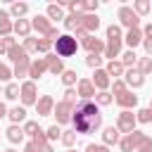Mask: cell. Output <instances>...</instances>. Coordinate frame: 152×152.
Returning a JSON list of instances; mask_svg holds the SVG:
<instances>
[{"mask_svg": "<svg viewBox=\"0 0 152 152\" xmlns=\"http://www.w3.org/2000/svg\"><path fill=\"white\" fill-rule=\"evenodd\" d=\"M64 102H69V104H74V107L78 104V95H76L74 88H66V90H64Z\"/></svg>", "mask_w": 152, "mask_h": 152, "instance_id": "cell-48", "label": "cell"}, {"mask_svg": "<svg viewBox=\"0 0 152 152\" xmlns=\"http://www.w3.org/2000/svg\"><path fill=\"white\" fill-rule=\"evenodd\" d=\"M12 26H14V21H12L10 12H7V10H0V38L10 36V33H12Z\"/></svg>", "mask_w": 152, "mask_h": 152, "instance_id": "cell-20", "label": "cell"}, {"mask_svg": "<svg viewBox=\"0 0 152 152\" xmlns=\"http://www.w3.org/2000/svg\"><path fill=\"white\" fill-rule=\"evenodd\" d=\"M12 31H14L19 38H28V36H31V21H28V19H17L14 26H12Z\"/></svg>", "mask_w": 152, "mask_h": 152, "instance_id": "cell-22", "label": "cell"}, {"mask_svg": "<svg viewBox=\"0 0 152 152\" xmlns=\"http://www.w3.org/2000/svg\"><path fill=\"white\" fill-rule=\"evenodd\" d=\"M93 100H95V104H97V107H107V104H112V102H114V95H112L109 90H100V93H95V97H93Z\"/></svg>", "mask_w": 152, "mask_h": 152, "instance_id": "cell-28", "label": "cell"}, {"mask_svg": "<svg viewBox=\"0 0 152 152\" xmlns=\"http://www.w3.org/2000/svg\"><path fill=\"white\" fill-rule=\"evenodd\" d=\"M62 83H64L66 88H74V86L78 83V74H76V69H64V74H62Z\"/></svg>", "mask_w": 152, "mask_h": 152, "instance_id": "cell-33", "label": "cell"}, {"mask_svg": "<svg viewBox=\"0 0 152 152\" xmlns=\"http://www.w3.org/2000/svg\"><path fill=\"white\" fill-rule=\"evenodd\" d=\"M116 17H119V21H121V26H126L128 31L131 28H138L140 26V17L133 12V7H119V12H116Z\"/></svg>", "mask_w": 152, "mask_h": 152, "instance_id": "cell-5", "label": "cell"}, {"mask_svg": "<svg viewBox=\"0 0 152 152\" xmlns=\"http://www.w3.org/2000/svg\"><path fill=\"white\" fill-rule=\"evenodd\" d=\"M97 0H83V14H95L97 12Z\"/></svg>", "mask_w": 152, "mask_h": 152, "instance_id": "cell-46", "label": "cell"}, {"mask_svg": "<svg viewBox=\"0 0 152 152\" xmlns=\"http://www.w3.org/2000/svg\"><path fill=\"white\" fill-rule=\"evenodd\" d=\"M52 45H55L52 40H48V38H38V52H45V55H48Z\"/></svg>", "mask_w": 152, "mask_h": 152, "instance_id": "cell-49", "label": "cell"}, {"mask_svg": "<svg viewBox=\"0 0 152 152\" xmlns=\"http://www.w3.org/2000/svg\"><path fill=\"white\" fill-rule=\"evenodd\" d=\"M45 138H48V140H59V138H62V128H59L57 124H52V126L45 131Z\"/></svg>", "mask_w": 152, "mask_h": 152, "instance_id": "cell-44", "label": "cell"}, {"mask_svg": "<svg viewBox=\"0 0 152 152\" xmlns=\"http://www.w3.org/2000/svg\"><path fill=\"white\" fill-rule=\"evenodd\" d=\"M135 71L142 74V76H147V74L152 71V57H138V62H135Z\"/></svg>", "mask_w": 152, "mask_h": 152, "instance_id": "cell-29", "label": "cell"}, {"mask_svg": "<svg viewBox=\"0 0 152 152\" xmlns=\"http://www.w3.org/2000/svg\"><path fill=\"white\" fill-rule=\"evenodd\" d=\"M45 17H48V19H57V21H59V19H64V7L52 2V5H48V14H45Z\"/></svg>", "mask_w": 152, "mask_h": 152, "instance_id": "cell-35", "label": "cell"}, {"mask_svg": "<svg viewBox=\"0 0 152 152\" xmlns=\"http://www.w3.org/2000/svg\"><path fill=\"white\" fill-rule=\"evenodd\" d=\"M5 97L7 100H17L19 97V83H7L5 86Z\"/></svg>", "mask_w": 152, "mask_h": 152, "instance_id": "cell-42", "label": "cell"}, {"mask_svg": "<svg viewBox=\"0 0 152 152\" xmlns=\"http://www.w3.org/2000/svg\"><path fill=\"white\" fill-rule=\"evenodd\" d=\"M76 95H78L81 100H93V97H95V86H93V81H90V78H78V83H76Z\"/></svg>", "mask_w": 152, "mask_h": 152, "instance_id": "cell-12", "label": "cell"}, {"mask_svg": "<svg viewBox=\"0 0 152 152\" xmlns=\"http://www.w3.org/2000/svg\"><path fill=\"white\" fill-rule=\"evenodd\" d=\"M150 12H152V2H150Z\"/></svg>", "mask_w": 152, "mask_h": 152, "instance_id": "cell-58", "label": "cell"}, {"mask_svg": "<svg viewBox=\"0 0 152 152\" xmlns=\"http://www.w3.org/2000/svg\"><path fill=\"white\" fill-rule=\"evenodd\" d=\"M107 38H121V26L109 24V26H107Z\"/></svg>", "mask_w": 152, "mask_h": 152, "instance_id": "cell-51", "label": "cell"}, {"mask_svg": "<svg viewBox=\"0 0 152 152\" xmlns=\"http://www.w3.org/2000/svg\"><path fill=\"white\" fill-rule=\"evenodd\" d=\"M43 59H45V66H48V71H50L52 76H62V74H64V62H62V57H57L55 52H48Z\"/></svg>", "mask_w": 152, "mask_h": 152, "instance_id": "cell-8", "label": "cell"}, {"mask_svg": "<svg viewBox=\"0 0 152 152\" xmlns=\"http://www.w3.org/2000/svg\"><path fill=\"white\" fill-rule=\"evenodd\" d=\"M48 71V66H45V59L43 57H38V59H31V69H28V76H31V81L36 83L43 74Z\"/></svg>", "mask_w": 152, "mask_h": 152, "instance_id": "cell-19", "label": "cell"}, {"mask_svg": "<svg viewBox=\"0 0 152 152\" xmlns=\"http://www.w3.org/2000/svg\"><path fill=\"white\" fill-rule=\"evenodd\" d=\"M121 40L124 38H107V43H104V57L109 59V62H114L116 57H121Z\"/></svg>", "mask_w": 152, "mask_h": 152, "instance_id": "cell-11", "label": "cell"}, {"mask_svg": "<svg viewBox=\"0 0 152 152\" xmlns=\"http://www.w3.org/2000/svg\"><path fill=\"white\" fill-rule=\"evenodd\" d=\"M21 152H36V147H33V142H26V145H24V150H21Z\"/></svg>", "mask_w": 152, "mask_h": 152, "instance_id": "cell-55", "label": "cell"}, {"mask_svg": "<svg viewBox=\"0 0 152 152\" xmlns=\"http://www.w3.org/2000/svg\"><path fill=\"white\" fill-rule=\"evenodd\" d=\"M10 78H12V69H10L5 62H0V81H5V83H7Z\"/></svg>", "mask_w": 152, "mask_h": 152, "instance_id": "cell-50", "label": "cell"}, {"mask_svg": "<svg viewBox=\"0 0 152 152\" xmlns=\"http://www.w3.org/2000/svg\"><path fill=\"white\" fill-rule=\"evenodd\" d=\"M21 131H24V135H31V138H33V135L40 131V126H38V121H24Z\"/></svg>", "mask_w": 152, "mask_h": 152, "instance_id": "cell-39", "label": "cell"}, {"mask_svg": "<svg viewBox=\"0 0 152 152\" xmlns=\"http://www.w3.org/2000/svg\"><path fill=\"white\" fill-rule=\"evenodd\" d=\"M142 38H152V21L145 24V28H142Z\"/></svg>", "mask_w": 152, "mask_h": 152, "instance_id": "cell-54", "label": "cell"}, {"mask_svg": "<svg viewBox=\"0 0 152 152\" xmlns=\"http://www.w3.org/2000/svg\"><path fill=\"white\" fill-rule=\"evenodd\" d=\"M31 28H36V31H38L43 38H48V36H50V31H52L55 26L50 24V19H48V17H43V14H36V17L31 19Z\"/></svg>", "mask_w": 152, "mask_h": 152, "instance_id": "cell-9", "label": "cell"}, {"mask_svg": "<svg viewBox=\"0 0 152 152\" xmlns=\"http://www.w3.org/2000/svg\"><path fill=\"white\" fill-rule=\"evenodd\" d=\"M135 121H138V124H150V121H152V107L140 109V112L135 114Z\"/></svg>", "mask_w": 152, "mask_h": 152, "instance_id": "cell-41", "label": "cell"}, {"mask_svg": "<svg viewBox=\"0 0 152 152\" xmlns=\"http://www.w3.org/2000/svg\"><path fill=\"white\" fill-rule=\"evenodd\" d=\"M135 114L131 112V109H121V114L116 116V124H114V128L119 131V133H124V135H128V133H133L135 131Z\"/></svg>", "mask_w": 152, "mask_h": 152, "instance_id": "cell-4", "label": "cell"}, {"mask_svg": "<svg viewBox=\"0 0 152 152\" xmlns=\"http://www.w3.org/2000/svg\"><path fill=\"white\" fill-rule=\"evenodd\" d=\"M31 142H33L36 152H55V150H52V145H50V140L45 138V131H43V128L31 138Z\"/></svg>", "mask_w": 152, "mask_h": 152, "instance_id": "cell-17", "label": "cell"}, {"mask_svg": "<svg viewBox=\"0 0 152 152\" xmlns=\"http://www.w3.org/2000/svg\"><path fill=\"white\" fill-rule=\"evenodd\" d=\"M90 81H93V86H95V90H97V93H100V90H107V88L112 86V78H109V74H107L102 66H100V69H95V74H93V78H90Z\"/></svg>", "mask_w": 152, "mask_h": 152, "instance_id": "cell-13", "label": "cell"}, {"mask_svg": "<svg viewBox=\"0 0 152 152\" xmlns=\"http://www.w3.org/2000/svg\"><path fill=\"white\" fill-rule=\"evenodd\" d=\"M128 88H126V83H124V78H114V83H112V95L116 97V95H121V93H126Z\"/></svg>", "mask_w": 152, "mask_h": 152, "instance_id": "cell-43", "label": "cell"}, {"mask_svg": "<svg viewBox=\"0 0 152 152\" xmlns=\"http://www.w3.org/2000/svg\"><path fill=\"white\" fill-rule=\"evenodd\" d=\"M133 12H135L138 17L150 14V0H135V2H133Z\"/></svg>", "mask_w": 152, "mask_h": 152, "instance_id": "cell-37", "label": "cell"}, {"mask_svg": "<svg viewBox=\"0 0 152 152\" xmlns=\"http://www.w3.org/2000/svg\"><path fill=\"white\" fill-rule=\"evenodd\" d=\"M145 140H147V133L133 131V133H128V135H124V138L119 140V147H121V152H135Z\"/></svg>", "mask_w": 152, "mask_h": 152, "instance_id": "cell-3", "label": "cell"}, {"mask_svg": "<svg viewBox=\"0 0 152 152\" xmlns=\"http://www.w3.org/2000/svg\"><path fill=\"white\" fill-rule=\"evenodd\" d=\"M124 83H126V88H142L145 86V76L138 74L135 69H126L124 71Z\"/></svg>", "mask_w": 152, "mask_h": 152, "instance_id": "cell-14", "label": "cell"}, {"mask_svg": "<svg viewBox=\"0 0 152 152\" xmlns=\"http://www.w3.org/2000/svg\"><path fill=\"white\" fill-rule=\"evenodd\" d=\"M5 152H17V150H5Z\"/></svg>", "mask_w": 152, "mask_h": 152, "instance_id": "cell-57", "label": "cell"}, {"mask_svg": "<svg viewBox=\"0 0 152 152\" xmlns=\"http://www.w3.org/2000/svg\"><path fill=\"white\" fill-rule=\"evenodd\" d=\"M124 40L128 43V48H131V50H135V48L142 43V28H140V26H138V28H131V31L126 33V38H124Z\"/></svg>", "mask_w": 152, "mask_h": 152, "instance_id": "cell-23", "label": "cell"}, {"mask_svg": "<svg viewBox=\"0 0 152 152\" xmlns=\"http://www.w3.org/2000/svg\"><path fill=\"white\" fill-rule=\"evenodd\" d=\"M81 28H83L88 36H93V33L100 28V17H97V14H83V19H81Z\"/></svg>", "mask_w": 152, "mask_h": 152, "instance_id": "cell-18", "label": "cell"}, {"mask_svg": "<svg viewBox=\"0 0 152 152\" xmlns=\"http://www.w3.org/2000/svg\"><path fill=\"white\" fill-rule=\"evenodd\" d=\"M52 114H55V119H57V126H62V124H69V121H71V114H74V104H69V102L59 100V102H55V109H52Z\"/></svg>", "mask_w": 152, "mask_h": 152, "instance_id": "cell-7", "label": "cell"}, {"mask_svg": "<svg viewBox=\"0 0 152 152\" xmlns=\"http://www.w3.org/2000/svg\"><path fill=\"white\" fill-rule=\"evenodd\" d=\"M2 116H7V107H5V102H0V119Z\"/></svg>", "mask_w": 152, "mask_h": 152, "instance_id": "cell-56", "label": "cell"}, {"mask_svg": "<svg viewBox=\"0 0 152 152\" xmlns=\"http://www.w3.org/2000/svg\"><path fill=\"white\" fill-rule=\"evenodd\" d=\"M86 64H88L90 69H100V64H102V55H88V57H86Z\"/></svg>", "mask_w": 152, "mask_h": 152, "instance_id": "cell-47", "label": "cell"}, {"mask_svg": "<svg viewBox=\"0 0 152 152\" xmlns=\"http://www.w3.org/2000/svg\"><path fill=\"white\" fill-rule=\"evenodd\" d=\"M28 69H31V59H24V62L14 64V69H12V76H17V78H24V76H28Z\"/></svg>", "mask_w": 152, "mask_h": 152, "instance_id": "cell-32", "label": "cell"}, {"mask_svg": "<svg viewBox=\"0 0 152 152\" xmlns=\"http://www.w3.org/2000/svg\"><path fill=\"white\" fill-rule=\"evenodd\" d=\"M104 71L109 74V76H114V78H119V76H124V71H126V66L119 62V59H114V62H109L107 66H104Z\"/></svg>", "mask_w": 152, "mask_h": 152, "instance_id": "cell-27", "label": "cell"}, {"mask_svg": "<svg viewBox=\"0 0 152 152\" xmlns=\"http://www.w3.org/2000/svg\"><path fill=\"white\" fill-rule=\"evenodd\" d=\"M86 152H109V150H107V145H97V142H90V145H86Z\"/></svg>", "mask_w": 152, "mask_h": 152, "instance_id": "cell-52", "label": "cell"}, {"mask_svg": "<svg viewBox=\"0 0 152 152\" xmlns=\"http://www.w3.org/2000/svg\"><path fill=\"white\" fill-rule=\"evenodd\" d=\"M26 12H28L26 2H12V7H10V17H17V19H24Z\"/></svg>", "mask_w": 152, "mask_h": 152, "instance_id": "cell-34", "label": "cell"}, {"mask_svg": "<svg viewBox=\"0 0 152 152\" xmlns=\"http://www.w3.org/2000/svg\"><path fill=\"white\" fill-rule=\"evenodd\" d=\"M81 19H83V12L81 14H66L64 17V26L69 31H76V28H81Z\"/></svg>", "mask_w": 152, "mask_h": 152, "instance_id": "cell-30", "label": "cell"}, {"mask_svg": "<svg viewBox=\"0 0 152 152\" xmlns=\"http://www.w3.org/2000/svg\"><path fill=\"white\" fill-rule=\"evenodd\" d=\"M142 45H145V52L152 55V38H142Z\"/></svg>", "mask_w": 152, "mask_h": 152, "instance_id": "cell-53", "label": "cell"}, {"mask_svg": "<svg viewBox=\"0 0 152 152\" xmlns=\"http://www.w3.org/2000/svg\"><path fill=\"white\" fill-rule=\"evenodd\" d=\"M76 50H78V40L71 36V33H62L57 40H55V55L57 57H74L76 55Z\"/></svg>", "mask_w": 152, "mask_h": 152, "instance_id": "cell-2", "label": "cell"}, {"mask_svg": "<svg viewBox=\"0 0 152 152\" xmlns=\"http://www.w3.org/2000/svg\"><path fill=\"white\" fill-rule=\"evenodd\" d=\"M64 7L69 10V14H81L83 12V0H66Z\"/></svg>", "mask_w": 152, "mask_h": 152, "instance_id": "cell-38", "label": "cell"}, {"mask_svg": "<svg viewBox=\"0 0 152 152\" xmlns=\"http://www.w3.org/2000/svg\"><path fill=\"white\" fill-rule=\"evenodd\" d=\"M81 45L88 50V55H102V52H104V43H102V38H97V36H86V38L81 40Z\"/></svg>", "mask_w": 152, "mask_h": 152, "instance_id": "cell-10", "label": "cell"}, {"mask_svg": "<svg viewBox=\"0 0 152 152\" xmlns=\"http://www.w3.org/2000/svg\"><path fill=\"white\" fill-rule=\"evenodd\" d=\"M5 133H7V140H10V142H14V145L24 140V131H21V126H17V124H12Z\"/></svg>", "mask_w": 152, "mask_h": 152, "instance_id": "cell-26", "label": "cell"}, {"mask_svg": "<svg viewBox=\"0 0 152 152\" xmlns=\"http://www.w3.org/2000/svg\"><path fill=\"white\" fill-rule=\"evenodd\" d=\"M21 48L26 50V55H28V52H36V50H38V38H31V36L24 38V45H21Z\"/></svg>", "mask_w": 152, "mask_h": 152, "instance_id": "cell-45", "label": "cell"}, {"mask_svg": "<svg viewBox=\"0 0 152 152\" xmlns=\"http://www.w3.org/2000/svg\"><path fill=\"white\" fill-rule=\"evenodd\" d=\"M114 102H116L121 109H133V107L138 104V95H133V90H126V93L116 95V97H114Z\"/></svg>", "mask_w": 152, "mask_h": 152, "instance_id": "cell-16", "label": "cell"}, {"mask_svg": "<svg viewBox=\"0 0 152 152\" xmlns=\"http://www.w3.org/2000/svg\"><path fill=\"white\" fill-rule=\"evenodd\" d=\"M14 45H17V40H14L12 36H5V38H0V52H2V55H7V52L14 48Z\"/></svg>", "mask_w": 152, "mask_h": 152, "instance_id": "cell-40", "label": "cell"}, {"mask_svg": "<svg viewBox=\"0 0 152 152\" xmlns=\"http://www.w3.org/2000/svg\"><path fill=\"white\" fill-rule=\"evenodd\" d=\"M71 124H74V133H95L102 126V114L100 107L93 100H78V104L74 107L71 114Z\"/></svg>", "mask_w": 152, "mask_h": 152, "instance_id": "cell-1", "label": "cell"}, {"mask_svg": "<svg viewBox=\"0 0 152 152\" xmlns=\"http://www.w3.org/2000/svg\"><path fill=\"white\" fill-rule=\"evenodd\" d=\"M119 140H121V133L114 126H107L102 131V145H119Z\"/></svg>", "mask_w": 152, "mask_h": 152, "instance_id": "cell-21", "label": "cell"}, {"mask_svg": "<svg viewBox=\"0 0 152 152\" xmlns=\"http://www.w3.org/2000/svg\"><path fill=\"white\" fill-rule=\"evenodd\" d=\"M69 152H76V150H69Z\"/></svg>", "mask_w": 152, "mask_h": 152, "instance_id": "cell-59", "label": "cell"}, {"mask_svg": "<svg viewBox=\"0 0 152 152\" xmlns=\"http://www.w3.org/2000/svg\"><path fill=\"white\" fill-rule=\"evenodd\" d=\"M126 69H135V62H138V55H135V50H126L124 55H121V59H119Z\"/></svg>", "mask_w": 152, "mask_h": 152, "instance_id": "cell-31", "label": "cell"}, {"mask_svg": "<svg viewBox=\"0 0 152 152\" xmlns=\"http://www.w3.org/2000/svg\"><path fill=\"white\" fill-rule=\"evenodd\" d=\"M7 59L12 62V64H19V62H24V59H28V55H26V50L21 48V45H14L10 52H7Z\"/></svg>", "mask_w": 152, "mask_h": 152, "instance_id": "cell-24", "label": "cell"}, {"mask_svg": "<svg viewBox=\"0 0 152 152\" xmlns=\"http://www.w3.org/2000/svg\"><path fill=\"white\" fill-rule=\"evenodd\" d=\"M52 109H55V100H52V95H40L38 102H36V112H38V116H50Z\"/></svg>", "mask_w": 152, "mask_h": 152, "instance_id": "cell-15", "label": "cell"}, {"mask_svg": "<svg viewBox=\"0 0 152 152\" xmlns=\"http://www.w3.org/2000/svg\"><path fill=\"white\" fill-rule=\"evenodd\" d=\"M62 145L64 147H69V150H74V145H76V133H74V128L71 131H62Z\"/></svg>", "mask_w": 152, "mask_h": 152, "instance_id": "cell-36", "label": "cell"}, {"mask_svg": "<svg viewBox=\"0 0 152 152\" xmlns=\"http://www.w3.org/2000/svg\"><path fill=\"white\" fill-rule=\"evenodd\" d=\"M36 83L33 81H24L19 86V97H21V107H28V104H36L38 102V95H36Z\"/></svg>", "mask_w": 152, "mask_h": 152, "instance_id": "cell-6", "label": "cell"}, {"mask_svg": "<svg viewBox=\"0 0 152 152\" xmlns=\"http://www.w3.org/2000/svg\"><path fill=\"white\" fill-rule=\"evenodd\" d=\"M7 116L12 124L19 126L21 121H26V107H12V109H7Z\"/></svg>", "mask_w": 152, "mask_h": 152, "instance_id": "cell-25", "label": "cell"}]
</instances>
